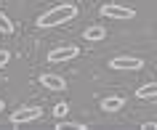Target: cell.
Listing matches in <instances>:
<instances>
[{"instance_id":"cell-1","label":"cell","mask_w":157,"mask_h":130,"mask_svg":"<svg viewBox=\"0 0 157 130\" xmlns=\"http://www.w3.org/2000/svg\"><path fill=\"white\" fill-rule=\"evenodd\" d=\"M77 16V8L72 3H61V6H53L51 11H45L40 19H37V27L40 29H51V27H59V24H67Z\"/></svg>"},{"instance_id":"cell-2","label":"cell","mask_w":157,"mask_h":130,"mask_svg":"<svg viewBox=\"0 0 157 130\" xmlns=\"http://www.w3.org/2000/svg\"><path fill=\"white\" fill-rule=\"evenodd\" d=\"M101 16L104 19H115V21H131V19H136V11L128 8V6L107 3V6H101Z\"/></svg>"},{"instance_id":"cell-3","label":"cell","mask_w":157,"mask_h":130,"mask_svg":"<svg viewBox=\"0 0 157 130\" xmlns=\"http://www.w3.org/2000/svg\"><path fill=\"white\" fill-rule=\"evenodd\" d=\"M43 117V109L40 106H21L11 114V125H24V122H35Z\"/></svg>"},{"instance_id":"cell-4","label":"cell","mask_w":157,"mask_h":130,"mask_svg":"<svg viewBox=\"0 0 157 130\" xmlns=\"http://www.w3.org/2000/svg\"><path fill=\"white\" fill-rule=\"evenodd\" d=\"M77 56H80V48L77 45H61V48H53L48 53V61L51 64H67V61H72Z\"/></svg>"},{"instance_id":"cell-5","label":"cell","mask_w":157,"mask_h":130,"mask_svg":"<svg viewBox=\"0 0 157 130\" xmlns=\"http://www.w3.org/2000/svg\"><path fill=\"white\" fill-rule=\"evenodd\" d=\"M109 66L117 69V72H136V69L144 66V61H141L139 56H115L109 61Z\"/></svg>"},{"instance_id":"cell-6","label":"cell","mask_w":157,"mask_h":130,"mask_svg":"<svg viewBox=\"0 0 157 130\" xmlns=\"http://www.w3.org/2000/svg\"><path fill=\"white\" fill-rule=\"evenodd\" d=\"M40 85H45L48 90H64V88H67L64 77H59V74H51V72L40 74Z\"/></svg>"},{"instance_id":"cell-7","label":"cell","mask_w":157,"mask_h":130,"mask_svg":"<svg viewBox=\"0 0 157 130\" xmlns=\"http://www.w3.org/2000/svg\"><path fill=\"white\" fill-rule=\"evenodd\" d=\"M123 106H125V98H123V96H107L104 101H101V109H104V112H109V114L120 112Z\"/></svg>"},{"instance_id":"cell-8","label":"cell","mask_w":157,"mask_h":130,"mask_svg":"<svg viewBox=\"0 0 157 130\" xmlns=\"http://www.w3.org/2000/svg\"><path fill=\"white\" fill-rule=\"evenodd\" d=\"M83 37L88 43H101L104 37H107V29H104L101 24H93V27H88V29L83 32Z\"/></svg>"},{"instance_id":"cell-9","label":"cell","mask_w":157,"mask_h":130,"mask_svg":"<svg viewBox=\"0 0 157 130\" xmlns=\"http://www.w3.org/2000/svg\"><path fill=\"white\" fill-rule=\"evenodd\" d=\"M136 98L141 101H149V98H157V82H149V85H141L136 90Z\"/></svg>"},{"instance_id":"cell-10","label":"cell","mask_w":157,"mask_h":130,"mask_svg":"<svg viewBox=\"0 0 157 130\" xmlns=\"http://www.w3.org/2000/svg\"><path fill=\"white\" fill-rule=\"evenodd\" d=\"M0 32H3V35H11V32H13V21H11L3 11H0Z\"/></svg>"},{"instance_id":"cell-11","label":"cell","mask_w":157,"mask_h":130,"mask_svg":"<svg viewBox=\"0 0 157 130\" xmlns=\"http://www.w3.org/2000/svg\"><path fill=\"white\" fill-rule=\"evenodd\" d=\"M64 128H75V130H88L85 125H80V122H64V120H61V122L56 125V130H64Z\"/></svg>"},{"instance_id":"cell-12","label":"cell","mask_w":157,"mask_h":130,"mask_svg":"<svg viewBox=\"0 0 157 130\" xmlns=\"http://www.w3.org/2000/svg\"><path fill=\"white\" fill-rule=\"evenodd\" d=\"M67 112H69V104H64V101H61V104H56V106H53V114H56L59 120H61V117H67Z\"/></svg>"},{"instance_id":"cell-13","label":"cell","mask_w":157,"mask_h":130,"mask_svg":"<svg viewBox=\"0 0 157 130\" xmlns=\"http://www.w3.org/2000/svg\"><path fill=\"white\" fill-rule=\"evenodd\" d=\"M8 61H11V53H8V50H0V69L8 64Z\"/></svg>"},{"instance_id":"cell-14","label":"cell","mask_w":157,"mask_h":130,"mask_svg":"<svg viewBox=\"0 0 157 130\" xmlns=\"http://www.w3.org/2000/svg\"><path fill=\"white\" fill-rule=\"evenodd\" d=\"M141 128H144V130H157V122H144Z\"/></svg>"},{"instance_id":"cell-15","label":"cell","mask_w":157,"mask_h":130,"mask_svg":"<svg viewBox=\"0 0 157 130\" xmlns=\"http://www.w3.org/2000/svg\"><path fill=\"white\" fill-rule=\"evenodd\" d=\"M3 106H6V104H3V98H0V112H3Z\"/></svg>"}]
</instances>
